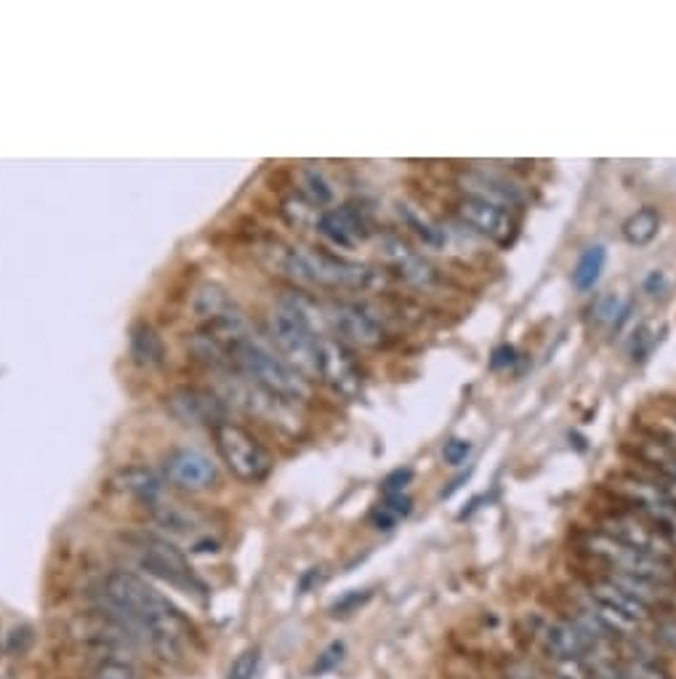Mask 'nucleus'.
<instances>
[{
    "instance_id": "nucleus-6",
    "label": "nucleus",
    "mask_w": 676,
    "mask_h": 679,
    "mask_svg": "<svg viewBox=\"0 0 676 679\" xmlns=\"http://www.w3.org/2000/svg\"><path fill=\"white\" fill-rule=\"evenodd\" d=\"M213 440H217L221 461L226 464V469L237 480L261 482L272 469V456H269L267 448L240 424L224 421V424L213 426Z\"/></svg>"
},
{
    "instance_id": "nucleus-10",
    "label": "nucleus",
    "mask_w": 676,
    "mask_h": 679,
    "mask_svg": "<svg viewBox=\"0 0 676 679\" xmlns=\"http://www.w3.org/2000/svg\"><path fill=\"white\" fill-rule=\"evenodd\" d=\"M381 256H384L386 267H389L403 283L413 285L418 291H438L440 285L445 283L440 269L432 265V259H427L421 250L403 243V237L386 235L384 241H381Z\"/></svg>"
},
{
    "instance_id": "nucleus-14",
    "label": "nucleus",
    "mask_w": 676,
    "mask_h": 679,
    "mask_svg": "<svg viewBox=\"0 0 676 679\" xmlns=\"http://www.w3.org/2000/svg\"><path fill=\"white\" fill-rule=\"evenodd\" d=\"M458 185H461V195L482 198V200H488V203L506 208V211L525 206V189H522L517 182L496 174V171L466 168V171H461Z\"/></svg>"
},
{
    "instance_id": "nucleus-17",
    "label": "nucleus",
    "mask_w": 676,
    "mask_h": 679,
    "mask_svg": "<svg viewBox=\"0 0 676 679\" xmlns=\"http://www.w3.org/2000/svg\"><path fill=\"white\" fill-rule=\"evenodd\" d=\"M588 597L594 599V602L605 605V608H610L613 613H618L620 618H626V621L637 623V627H642L644 621H650L653 618V610L648 608V605H642L639 599H634L631 595H626L620 586L613 584L607 576H597L588 584Z\"/></svg>"
},
{
    "instance_id": "nucleus-35",
    "label": "nucleus",
    "mask_w": 676,
    "mask_h": 679,
    "mask_svg": "<svg viewBox=\"0 0 676 679\" xmlns=\"http://www.w3.org/2000/svg\"><path fill=\"white\" fill-rule=\"evenodd\" d=\"M341 651H343L341 645H334V647H330V651H325V653H323V658H319V664L315 666V669H317V671L330 669V666H334L336 660H341Z\"/></svg>"
},
{
    "instance_id": "nucleus-25",
    "label": "nucleus",
    "mask_w": 676,
    "mask_h": 679,
    "mask_svg": "<svg viewBox=\"0 0 676 679\" xmlns=\"http://www.w3.org/2000/svg\"><path fill=\"white\" fill-rule=\"evenodd\" d=\"M413 512V501L410 495L399 493V495H384V501L371 512V523L376 525L378 530H392L403 517H408Z\"/></svg>"
},
{
    "instance_id": "nucleus-15",
    "label": "nucleus",
    "mask_w": 676,
    "mask_h": 679,
    "mask_svg": "<svg viewBox=\"0 0 676 679\" xmlns=\"http://www.w3.org/2000/svg\"><path fill=\"white\" fill-rule=\"evenodd\" d=\"M147 510H150L152 519H155L160 528L168 530V534L193 538L195 547H200V543H211V547H217V541H211V536H208L206 519H202V515H198L195 510H189V506L179 504V501H171L163 495V499L155 501L152 506H147Z\"/></svg>"
},
{
    "instance_id": "nucleus-1",
    "label": "nucleus",
    "mask_w": 676,
    "mask_h": 679,
    "mask_svg": "<svg viewBox=\"0 0 676 679\" xmlns=\"http://www.w3.org/2000/svg\"><path fill=\"white\" fill-rule=\"evenodd\" d=\"M118 623L137 645L150 647L155 656L179 664L195 642V629L182 610L163 597L152 584L131 571H115L102 581L100 610Z\"/></svg>"
},
{
    "instance_id": "nucleus-32",
    "label": "nucleus",
    "mask_w": 676,
    "mask_h": 679,
    "mask_svg": "<svg viewBox=\"0 0 676 679\" xmlns=\"http://www.w3.org/2000/svg\"><path fill=\"white\" fill-rule=\"evenodd\" d=\"M469 453H471L469 440H451V443H445V448H442V458H445L451 467H458V464L466 461Z\"/></svg>"
},
{
    "instance_id": "nucleus-2",
    "label": "nucleus",
    "mask_w": 676,
    "mask_h": 679,
    "mask_svg": "<svg viewBox=\"0 0 676 679\" xmlns=\"http://www.w3.org/2000/svg\"><path fill=\"white\" fill-rule=\"evenodd\" d=\"M272 269L306 289L358 291L376 283V272L368 265L306 246H275L269 250Z\"/></svg>"
},
{
    "instance_id": "nucleus-24",
    "label": "nucleus",
    "mask_w": 676,
    "mask_h": 679,
    "mask_svg": "<svg viewBox=\"0 0 676 679\" xmlns=\"http://www.w3.org/2000/svg\"><path fill=\"white\" fill-rule=\"evenodd\" d=\"M299 187L301 198H304L310 206L319 208V211H325V206L334 203V185H330L328 176H325L319 168H301Z\"/></svg>"
},
{
    "instance_id": "nucleus-13",
    "label": "nucleus",
    "mask_w": 676,
    "mask_h": 679,
    "mask_svg": "<svg viewBox=\"0 0 676 679\" xmlns=\"http://www.w3.org/2000/svg\"><path fill=\"white\" fill-rule=\"evenodd\" d=\"M165 480L184 493H200L217 482V464L198 448L171 450L163 461Z\"/></svg>"
},
{
    "instance_id": "nucleus-19",
    "label": "nucleus",
    "mask_w": 676,
    "mask_h": 679,
    "mask_svg": "<svg viewBox=\"0 0 676 679\" xmlns=\"http://www.w3.org/2000/svg\"><path fill=\"white\" fill-rule=\"evenodd\" d=\"M118 482H120L123 493L133 495V499L141 501L144 506H152L155 501H160L165 495L163 480H160L155 472H150V469H141V467L126 469Z\"/></svg>"
},
{
    "instance_id": "nucleus-5",
    "label": "nucleus",
    "mask_w": 676,
    "mask_h": 679,
    "mask_svg": "<svg viewBox=\"0 0 676 679\" xmlns=\"http://www.w3.org/2000/svg\"><path fill=\"white\" fill-rule=\"evenodd\" d=\"M616 495L631 506L639 517L655 525L676 549V501L653 475H620L616 477Z\"/></svg>"
},
{
    "instance_id": "nucleus-21",
    "label": "nucleus",
    "mask_w": 676,
    "mask_h": 679,
    "mask_svg": "<svg viewBox=\"0 0 676 679\" xmlns=\"http://www.w3.org/2000/svg\"><path fill=\"white\" fill-rule=\"evenodd\" d=\"M605 265H607L605 246H592V248L583 250L581 259H578V265L573 269L575 291H581V293L592 291L594 285L599 283L602 272H605Z\"/></svg>"
},
{
    "instance_id": "nucleus-16",
    "label": "nucleus",
    "mask_w": 676,
    "mask_h": 679,
    "mask_svg": "<svg viewBox=\"0 0 676 679\" xmlns=\"http://www.w3.org/2000/svg\"><path fill=\"white\" fill-rule=\"evenodd\" d=\"M171 411L182 424L193 426H219L226 421L224 406L217 395L200 389H179L171 395L168 400Z\"/></svg>"
},
{
    "instance_id": "nucleus-20",
    "label": "nucleus",
    "mask_w": 676,
    "mask_h": 679,
    "mask_svg": "<svg viewBox=\"0 0 676 679\" xmlns=\"http://www.w3.org/2000/svg\"><path fill=\"white\" fill-rule=\"evenodd\" d=\"M131 360L141 368H155V365L163 363V341L155 333V328L150 326H137L131 330Z\"/></svg>"
},
{
    "instance_id": "nucleus-22",
    "label": "nucleus",
    "mask_w": 676,
    "mask_h": 679,
    "mask_svg": "<svg viewBox=\"0 0 676 679\" xmlns=\"http://www.w3.org/2000/svg\"><path fill=\"white\" fill-rule=\"evenodd\" d=\"M657 230H661V213L655 208H639L637 213H631L623 222V237L631 246H648L655 241Z\"/></svg>"
},
{
    "instance_id": "nucleus-3",
    "label": "nucleus",
    "mask_w": 676,
    "mask_h": 679,
    "mask_svg": "<svg viewBox=\"0 0 676 679\" xmlns=\"http://www.w3.org/2000/svg\"><path fill=\"white\" fill-rule=\"evenodd\" d=\"M123 543L128 547V552L133 554V560L139 562L141 571H147L150 576L163 581V584L174 586V589L187 592L193 597H206L208 586L202 584V578L193 571L187 557L182 554V549H176L168 538L158 534H128L123 536Z\"/></svg>"
},
{
    "instance_id": "nucleus-7",
    "label": "nucleus",
    "mask_w": 676,
    "mask_h": 679,
    "mask_svg": "<svg viewBox=\"0 0 676 679\" xmlns=\"http://www.w3.org/2000/svg\"><path fill=\"white\" fill-rule=\"evenodd\" d=\"M328 336L343 341L347 347H378L386 339V328L371 307L347 298H334L323 304Z\"/></svg>"
},
{
    "instance_id": "nucleus-8",
    "label": "nucleus",
    "mask_w": 676,
    "mask_h": 679,
    "mask_svg": "<svg viewBox=\"0 0 676 679\" xmlns=\"http://www.w3.org/2000/svg\"><path fill=\"white\" fill-rule=\"evenodd\" d=\"M599 530L605 536L616 538V541L626 543V547L639 549V552L657 557V560L674 562V543L668 541L655 525H650L648 519L639 517L637 512L631 510H616L610 515H605L599 519Z\"/></svg>"
},
{
    "instance_id": "nucleus-18",
    "label": "nucleus",
    "mask_w": 676,
    "mask_h": 679,
    "mask_svg": "<svg viewBox=\"0 0 676 679\" xmlns=\"http://www.w3.org/2000/svg\"><path fill=\"white\" fill-rule=\"evenodd\" d=\"M397 219L410 235L416 237L421 246H427L429 250H442L447 246V232L442 230L438 222L427 216L423 211H418L416 206L410 203H397Z\"/></svg>"
},
{
    "instance_id": "nucleus-11",
    "label": "nucleus",
    "mask_w": 676,
    "mask_h": 679,
    "mask_svg": "<svg viewBox=\"0 0 676 679\" xmlns=\"http://www.w3.org/2000/svg\"><path fill=\"white\" fill-rule=\"evenodd\" d=\"M319 378L336 395L349 397V400L362 391V371L358 358L334 336H323V341H319Z\"/></svg>"
},
{
    "instance_id": "nucleus-27",
    "label": "nucleus",
    "mask_w": 676,
    "mask_h": 679,
    "mask_svg": "<svg viewBox=\"0 0 676 679\" xmlns=\"http://www.w3.org/2000/svg\"><path fill=\"white\" fill-rule=\"evenodd\" d=\"M620 675H623V679H672L666 671L657 669L653 660L642 658V656L626 660V664L620 666Z\"/></svg>"
},
{
    "instance_id": "nucleus-26",
    "label": "nucleus",
    "mask_w": 676,
    "mask_h": 679,
    "mask_svg": "<svg viewBox=\"0 0 676 679\" xmlns=\"http://www.w3.org/2000/svg\"><path fill=\"white\" fill-rule=\"evenodd\" d=\"M592 315L597 326L616 328L618 323L629 315V302H626L620 293H602V296L597 298V304H594Z\"/></svg>"
},
{
    "instance_id": "nucleus-28",
    "label": "nucleus",
    "mask_w": 676,
    "mask_h": 679,
    "mask_svg": "<svg viewBox=\"0 0 676 679\" xmlns=\"http://www.w3.org/2000/svg\"><path fill=\"white\" fill-rule=\"evenodd\" d=\"M259 666H261V653L256 651V647H250V651L240 653V656L232 660L226 679H254L259 675Z\"/></svg>"
},
{
    "instance_id": "nucleus-34",
    "label": "nucleus",
    "mask_w": 676,
    "mask_h": 679,
    "mask_svg": "<svg viewBox=\"0 0 676 679\" xmlns=\"http://www.w3.org/2000/svg\"><path fill=\"white\" fill-rule=\"evenodd\" d=\"M506 679H540L538 677V671L533 669V666H527V664H512V666H506Z\"/></svg>"
},
{
    "instance_id": "nucleus-31",
    "label": "nucleus",
    "mask_w": 676,
    "mask_h": 679,
    "mask_svg": "<svg viewBox=\"0 0 676 679\" xmlns=\"http://www.w3.org/2000/svg\"><path fill=\"white\" fill-rule=\"evenodd\" d=\"M410 480H413V472H410V469H395V472L384 477L381 491H384V495H399L405 493V485H408Z\"/></svg>"
},
{
    "instance_id": "nucleus-4",
    "label": "nucleus",
    "mask_w": 676,
    "mask_h": 679,
    "mask_svg": "<svg viewBox=\"0 0 676 679\" xmlns=\"http://www.w3.org/2000/svg\"><path fill=\"white\" fill-rule=\"evenodd\" d=\"M578 549L583 554L592 557L597 565L610 573H620V576H634L644 581H655L663 586H676V565L674 562L657 560L639 549L626 547V543L616 541V538L605 536L602 530H588L578 538Z\"/></svg>"
},
{
    "instance_id": "nucleus-30",
    "label": "nucleus",
    "mask_w": 676,
    "mask_h": 679,
    "mask_svg": "<svg viewBox=\"0 0 676 679\" xmlns=\"http://www.w3.org/2000/svg\"><path fill=\"white\" fill-rule=\"evenodd\" d=\"M653 637H655V642H661L666 651L676 653V616L657 618L655 627H653Z\"/></svg>"
},
{
    "instance_id": "nucleus-29",
    "label": "nucleus",
    "mask_w": 676,
    "mask_h": 679,
    "mask_svg": "<svg viewBox=\"0 0 676 679\" xmlns=\"http://www.w3.org/2000/svg\"><path fill=\"white\" fill-rule=\"evenodd\" d=\"M91 679H141V677L131 669V666L123 664V660H104L102 666H96Z\"/></svg>"
},
{
    "instance_id": "nucleus-33",
    "label": "nucleus",
    "mask_w": 676,
    "mask_h": 679,
    "mask_svg": "<svg viewBox=\"0 0 676 679\" xmlns=\"http://www.w3.org/2000/svg\"><path fill=\"white\" fill-rule=\"evenodd\" d=\"M514 363H517V350L509 344L498 347V350L493 352V360H490L493 368H509V365H514Z\"/></svg>"
},
{
    "instance_id": "nucleus-23",
    "label": "nucleus",
    "mask_w": 676,
    "mask_h": 679,
    "mask_svg": "<svg viewBox=\"0 0 676 679\" xmlns=\"http://www.w3.org/2000/svg\"><path fill=\"white\" fill-rule=\"evenodd\" d=\"M639 458H642L648 467L655 469L657 472L655 477H661V480L676 485V450L674 448H668V445L661 443V440L650 437L639 445Z\"/></svg>"
},
{
    "instance_id": "nucleus-12",
    "label": "nucleus",
    "mask_w": 676,
    "mask_h": 679,
    "mask_svg": "<svg viewBox=\"0 0 676 679\" xmlns=\"http://www.w3.org/2000/svg\"><path fill=\"white\" fill-rule=\"evenodd\" d=\"M315 232L338 250H354L371 235V222H368L360 208L336 206L317 213Z\"/></svg>"
},
{
    "instance_id": "nucleus-9",
    "label": "nucleus",
    "mask_w": 676,
    "mask_h": 679,
    "mask_svg": "<svg viewBox=\"0 0 676 679\" xmlns=\"http://www.w3.org/2000/svg\"><path fill=\"white\" fill-rule=\"evenodd\" d=\"M453 211H456L458 222L466 230H471L482 241L493 243V246H509L514 241V235H517V222H514L512 211L488 203L482 198L461 195L456 203H453Z\"/></svg>"
}]
</instances>
